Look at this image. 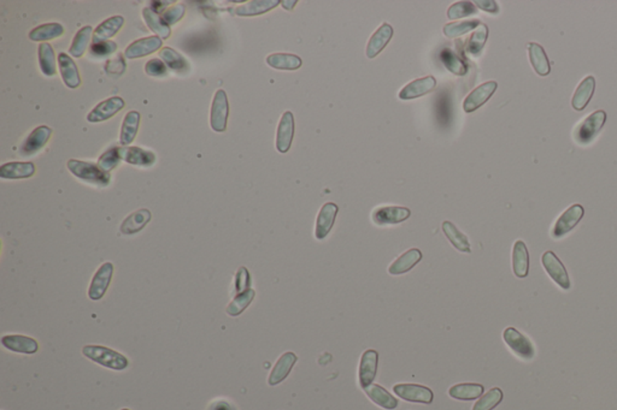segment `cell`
Here are the masks:
<instances>
[{
	"label": "cell",
	"mask_w": 617,
	"mask_h": 410,
	"mask_svg": "<svg viewBox=\"0 0 617 410\" xmlns=\"http://www.w3.org/2000/svg\"><path fill=\"white\" fill-rule=\"evenodd\" d=\"M67 167L69 169V171L74 175L76 178H79L81 181L93 184V186H108L110 184L109 172L104 171L103 169L89 161L76 160L71 159L68 161Z\"/></svg>",
	"instance_id": "obj_1"
},
{
	"label": "cell",
	"mask_w": 617,
	"mask_h": 410,
	"mask_svg": "<svg viewBox=\"0 0 617 410\" xmlns=\"http://www.w3.org/2000/svg\"><path fill=\"white\" fill-rule=\"evenodd\" d=\"M82 354L91 361L114 371H124L129 365L127 357L108 347L86 346L82 349Z\"/></svg>",
	"instance_id": "obj_2"
},
{
	"label": "cell",
	"mask_w": 617,
	"mask_h": 410,
	"mask_svg": "<svg viewBox=\"0 0 617 410\" xmlns=\"http://www.w3.org/2000/svg\"><path fill=\"white\" fill-rule=\"evenodd\" d=\"M605 119H607V113L604 112L603 110L590 114L574 130V140L580 145H588L602 130V128L605 124Z\"/></svg>",
	"instance_id": "obj_3"
},
{
	"label": "cell",
	"mask_w": 617,
	"mask_h": 410,
	"mask_svg": "<svg viewBox=\"0 0 617 410\" xmlns=\"http://www.w3.org/2000/svg\"><path fill=\"white\" fill-rule=\"evenodd\" d=\"M504 342L507 343L511 350H513L520 359L529 361L533 359L535 355V349H534L533 343L531 342L529 338L526 337L524 335L520 333L519 330H516L515 327H508L505 328L503 333Z\"/></svg>",
	"instance_id": "obj_4"
},
{
	"label": "cell",
	"mask_w": 617,
	"mask_h": 410,
	"mask_svg": "<svg viewBox=\"0 0 617 410\" xmlns=\"http://www.w3.org/2000/svg\"><path fill=\"white\" fill-rule=\"evenodd\" d=\"M583 215H585V210H583V206L579 205V204L570 206L569 208L564 210L562 215L553 225L552 232H551L553 239H561L570 232L580 223V220L583 219Z\"/></svg>",
	"instance_id": "obj_5"
},
{
	"label": "cell",
	"mask_w": 617,
	"mask_h": 410,
	"mask_svg": "<svg viewBox=\"0 0 617 410\" xmlns=\"http://www.w3.org/2000/svg\"><path fill=\"white\" fill-rule=\"evenodd\" d=\"M543 266L545 271L548 272V276L552 278L553 282L557 284L559 288L563 290H569L572 284H570V278H569L568 272L562 264V261L558 259L557 255L555 254L551 250L545 252L543 255Z\"/></svg>",
	"instance_id": "obj_6"
},
{
	"label": "cell",
	"mask_w": 617,
	"mask_h": 410,
	"mask_svg": "<svg viewBox=\"0 0 617 410\" xmlns=\"http://www.w3.org/2000/svg\"><path fill=\"white\" fill-rule=\"evenodd\" d=\"M228 116H229V104H228L227 94L223 89H218L215 94L213 105H211V113H210V125L215 132H226Z\"/></svg>",
	"instance_id": "obj_7"
},
{
	"label": "cell",
	"mask_w": 617,
	"mask_h": 410,
	"mask_svg": "<svg viewBox=\"0 0 617 410\" xmlns=\"http://www.w3.org/2000/svg\"><path fill=\"white\" fill-rule=\"evenodd\" d=\"M113 274H114V265L111 263H104L99 267L89 285V298L92 301H99L104 298L105 293L108 291L111 283Z\"/></svg>",
	"instance_id": "obj_8"
},
{
	"label": "cell",
	"mask_w": 617,
	"mask_h": 410,
	"mask_svg": "<svg viewBox=\"0 0 617 410\" xmlns=\"http://www.w3.org/2000/svg\"><path fill=\"white\" fill-rule=\"evenodd\" d=\"M411 210L399 206H384L377 207L371 215V219L379 226L382 225L399 224L410 218Z\"/></svg>",
	"instance_id": "obj_9"
},
{
	"label": "cell",
	"mask_w": 617,
	"mask_h": 410,
	"mask_svg": "<svg viewBox=\"0 0 617 410\" xmlns=\"http://www.w3.org/2000/svg\"><path fill=\"white\" fill-rule=\"evenodd\" d=\"M395 395L400 397L401 400H408V402H414V403H423V405H430L433 402V391L426 387L423 385H417V384H397L393 387Z\"/></svg>",
	"instance_id": "obj_10"
},
{
	"label": "cell",
	"mask_w": 617,
	"mask_h": 410,
	"mask_svg": "<svg viewBox=\"0 0 617 410\" xmlns=\"http://www.w3.org/2000/svg\"><path fill=\"white\" fill-rule=\"evenodd\" d=\"M124 100L119 97H113V98L106 99L104 101L99 103L95 108L89 113L87 119L91 123H100L108 121L111 117H114L116 113H119L122 108H124Z\"/></svg>",
	"instance_id": "obj_11"
},
{
	"label": "cell",
	"mask_w": 617,
	"mask_h": 410,
	"mask_svg": "<svg viewBox=\"0 0 617 410\" xmlns=\"http://www.w3.org/2000/svg\"><path fill=\"white\" fill-rule=\"evenodd\" d=\"M498 84L496 81H489L475 88L463 101V110L467 113L474 112L475 110L481 108L489 100L494 92L497 91Z\"/></svg>",
	"instance_id": "obj_12"
},
{
	"label": "cell",
	"mask_w": 617,
	"mask_h": 410,
	"mask_svg": "<svg viewBox=\"0 0 617 410\" xmlns=\"http://www.w3.org/2000/svg\"><path fill=\"white\" fill-rule=\"evenodd\" d=\"M294 117L291 111H286L282 114L277 132V149L280 153H287L291 148L292 141L294 137Z\"/></svg>",
	"instance_id": "obj_13"
},
{
	"label": "cell",
	"mask_w": 617,
	"mask_h": 410,
	"mask_svg": "<svg viewBox=\"0 0 617 410\" xmlns=\"http://www.w3.org/2000/svg\"><path fill=\"white\" fill-rule=\"evenodd\" d=\"M51 135H52L51 128L46 127V125L35 128L34 130L30 132V136L25 138L23 145L21 146V156H30L38 153L47 143Z\"/></svg>",
	"instance_id": "obj_14"
},
{
	"label": "cell",
	"mask_w": 617,
	"mask_h": 410,
	"mask_svg": "<svg viewBox=\"0 0 617 410\" xmlns=\"http://www.w3.org/2000/svg\"><path fill=\"white\" fill-rule=\"evenodd\" d=\"M377 363H379V354L376 350L369 349L362 355L361 363H360V385L362 389H366L373 384L377 372Z\"/></svg>",
	"instance_id": "obj_15"
},
{
	"label": "cell",
	"mask_w": 617,
	"mask_h": 410,
	"mask_svg": "<svg viewBox=\"0 0 617 410\" xmlns=\"http://www.w3.org/2000/svg\"><path fill=\"white\" fill-rule=\"evenodd\" d=\"M162 45L163 43L159 36H148V38L139 39L129 45L124 51V56H126V58L128 59L141 58V57L159 51L162 47Z\"/></svg>",
	"instance_id": "obj_16"
},
{
	"label": "cell",
	"mask_w": 617,
	"mask_h": 410,
	"mask_svg": "<svg viewBox=\"0 0 617 410\" xmlns=\"http://www.w3.org/2000/svg\"><path fill=\"white\" fill-rule=\"evenodd\" d=\"M3 347L10 352L19 354L32 355L39 350V344L34 338L27 337L22 335H8L1 337Z\"/></svg>",
	"instance_id": "obj_17"
},
{
	"label": "cell",
	"mask_w": 617,
	"mask_h": 410,
	"mask_svg": "<svg viewBox=\"0 0 617 410\" xmlns=\"http://www.w3.org/2000/svg\"><path fill=\"white\" fill-rule=\"evenodd\" d=\"M338 210H339L338 206L336 204H333V202H327V204L322 206L316 219L315 236H316L317 239H326L328 234L331 232V228L336 223Z\"/></svg>",
	"instance_id": "obj_18"
},
{
	"label": "cell",
	"mask_w": 617,
	"mask_h": 410,
	"mask_svg": "<svg viewBox=\"0 0 617 410\" xmlns=\"http://www.w3.org/2000/svg\"><path fill=\"white\" fill-rule=\"evenodd\" d=\"M436 86V81L433 76H427V77L417 78L415 81L406 84L404 88L400 91L398 97L401 100H412V99L420 98L426 94L430 93Z\"/></svg>",
	"instance_id": "obj_19"
},
{
	"label": "cell",
	"mask_w": 617,
	"mask_h": 410,
	"mask_svg": "<svg viewBox=\"0 0 617 410\" xmlns=\"http://www.w3.org/2000/svg\"><path fill=\"white\" fill-rule=\"evenodd\" d=\"M119 154L122 160L135 167H152L156 162V156L152 152L146 151L140 147H119Z\"/></svg>",
	"instance_id": "obj_20"
},
{
	"label": "cell",
	"mask_w": 617,
	"mask_h": 410,
	"mask_svg": "<svg viewBox=\"0 0 617 410\" xmlns=\"http://www.w3.org/2000/svg\"><path fill=\"white\" fill-rule=\"evenodd\" d=\"M392 36H393V28L388 23H384L379 27L368 41L366 51V57L371 59L375 58L376 56L380 54L381 51L388 45Z\"/></svg>",
	"instance_id": "obj_21"
},
{
	"label": "cell",
	"mask_w": 617,
	"mask_h": 410,
	"mask_svg": "<svg viewBox=\"0 0 617 410\" xmlns=\"http://www.w3.org/2000/svg\"><path fill=\"white\" fill-rule=\"evenodd\" d=\"M34 173L35 165L30 161H12L0 167V178L3 180L30 178Z\"/></svg>",
	"instance_id": "obj_22"
},
{
	"label": "cell",
	"mask_w": 617,
	"mask_h": 410,
	"mask_svg": "<svg viewBox=\"0 0 617 410\" xmlns=\"http://www.w3.org/2000/svg\"><path fill=\"white\" fill-rule=\"evenodd\" d=\"M296 360H298V357L294 352H285L283 355H281L269 376V379H268L269 385L275 386L285 381L288 374L291 373L293 366L296 365Z\"/></svg>",
	"instance_id": "obj_23"
},
{
	"label": "cell",
	"mask_w": 617,
	"mask_h": 410,
	"mask_svg": "<svg viewBox=\"0 0 617 410\" xmlns=\"http://www.w3.org/2000/svg\"><path fill=\"white\" fill-rule=\"evenodd\" d=\"M58 65H60V75L63 78V82L68 88L75 89L81 84L79 69L76 67L74 60L70 58V56L62 52L58 54Z\"/></svg>",
	"instance_id": "obj_24"
},
{
	"label": "cell",
	"mask_w": 617,
	"mask_h": 410,
	"mask_svg": "<svg viewBox=\"0 0 617 410\" xmlns=\"http://www.w3.org/2000/svg\"><path fill=\"white\" fill-rule=\"evenodd\" d=\"M152 218L151 212L148 208H140L129 215L121 224V232L124 234H138L150 223Z\"/></svg>",
	"instance_id": "obj_25"
},
{
	"label": "cell",
	"mask_w": 617,
	"mask_h": 410,
	"mask_svg": "<svg viewBox=\"0 0 617 410\" xmlns=\"http://www.w3.org/2000/svg\"><path fill=\"white\" fill-rule=\"evenodd\" d=\"M513 274L519 278H526L529 272V253L524 241H516L513 250Z\"/></svg>",
	"instance_id": "obj_26"
},
{
	"label": "cell",
	"mask_w": 617,
	"mask_h": 410,
	"mask_svg": "<svg viewBox=\"0 0 617 410\" xmlns=\"http://www.w3.org/2000/svg\"><path fill=\"white\" fill-rule=\"evenodd\" d=\"M596 89V80L593 76H587L583 78L581 84H579L578 88L574 93L573 99H572V106L577 111H583V108L587 106L590 100L593 97Z\"/></svg>",
	"instance_id": "obj_27"
},
{
	"label": "cell",
	"mask_w": 617,
	"mask_h": 410,
	"mask_svg": "<svg viewBox=\"0 0 617 410\" xmlns=\"http://www.w3.org/2000/svg\"><path fill=\"white\" fill-rule=\"evenodd\" d=\"M422 259V253L420 250H410L405 252L404 254L400 255L398 259L395 260L393 264L388 267V274L393 276H399L409 272L410 269H414L416 265L420 263Z\"/></svg>",
	"instance_id": "obj_28"
},
{
	"label": "cell",
	"mask_w": 617,
	"mask_h": 410,
	"mask_svg": "<svg viewBox=\"0 0 617 410\" xmlns=\"http://www.w3.org/2000/svg\"><path fill=\"white\" fill-rule=\"evenodd\" d=\"M281 1L279 0H253L246 4L237 6L235 14L240 17H252V16L263 15L268 11L275 9Z\"/></svg>",
	"instance_id": "obj_29"
},
{
	"label": "cell",
	"mask_w": 617,
	"mask_h": 410,
	"mask_svg": "<svg viewBox=\"0 0 617 410\" xmlns=\"http://www.w3.org/2000/svg\"><path fill=\"white\" fill-rule=\"evenodd\" d=\"M366 396L371 398L375 405L387 410H393L398 407V400L391 395L388 391L377 384H371L364 389Z\"/></svg>",
	"instance_id": "obj_30"
},
{
	"label": "cell",
	"mask_w": 617,
	"mask_h": 410,
	"mask_svg": "<svg viewBox=\"0 0 617 410\" xmlns=\"http://www.w3.org/2000/svg\"><path fill=\"white\" fill-rule=\"evenodd\" d=\"M529 60L533 67L535 73L539 76H548L551 68H550V62H548V56L545 53L543 47L540 45L535 43H531L528 45Z\"/></svg>",
	"instance_id": "obj_31"
},
{
	"label": "cell",
	"mask_w": 617,
	"mask_h": 410,
	"mask_svg": "<svg viewBox=\"0 0 617 410\" xmlns=\"http://www.w3.org/2000/svg\"><path fill=\"white\" fill-rule=\"evenodd\" d=\"M139 124H140V113L138 111H130L126 114L119 135V141L124 146H128L134 141L138 134Z\"/></svg>",
	"instance_id": "obj_32"
},
{
	"label": "cell",
	"mask_w": 617,
	"mask_h": 410,
	"mask_svg": "<svg viewBox=\"0 0 617 410\" xmlns=\"http://www.w3.org/2000/svg\"><path fill=\"white\" fill-rule=\"evenodd\" d=\"M484 391L485 387L481 384L465 383V384L452 386L450 389L449 395L454 400H473L481 397Z\"/></svg>",
	"instance_id": "obj_33"
},
{
	"label": "cell",
	"mask_w": 617,
	"mask_h": 410,
	"mask_svg": "<svg viewBox=\"0 0 617 410\" xmlns=\"http://www.w3.org/2000/svg\"><path fill=\"white\" fill-rule=\"evenodd\" d=\"M267 64L272 68L277 69V70H298L301 68V59L291 53H272L267 57Z\"/></svg>",
	"instance_id": "obj_34"
},
{
	"label": "cell",
	"mask_w": 617,
	"mask_h": 410,
	"mask_svg": "<svg viewBox=\"0 0 617 410\" xmlns=\"http://www.w3.org/2000/svg\"><path fill=\"white\" fill-rule=\"evenodd\" d=\"M143 17L148 28L152 30L153 33L161 36L162 39H168L172 34V29L165 22H164L162 16H159L157 12L151 9V8H145L143 10Z\"/></svg>",
	"instance_id": "obj_35"
},
{
	"label": "cell",
	"mask_w": 617,
	"mask_h": 410,
	"mask_svg": "<svg viewBox=\"0 0 617 410\" xmlns=\"http://www.w3.org/2000/svg\"><path fill=\"white\" fill-rule=\"evenodd\" d=\"M441 228H443L445 236L447 237V239H449L456 250L462 252V253H470L472 252L468 237L465 234H462L451 221H444L443 225H441Z\"/></svg>",
	"instance_id": "obj_36"
},
{
	"label": "cell",
	"mask_w": 617,
	"mask_h": 410,
	"mask_svg": "<svg viewBox=\"0 0 617 410\" xmlns=\"http://www.w3.org/2000/svg\"><path fill=\"white\" fill-rule=\"evenodd\" d=\"M124 23L122 16H113L100 25L94 30L93 40H108L119 33Z\"/></svg>",
	"instance_id": "obj_37"
},
{
	"label": "cell",
	"mask_w": 617,
	"mask_h": 410,
	"mask_svg": "<svg viewBox=\"0 0 617 410\" xmlns=\"http://www.w3.org/2000/svg\"><path fill=\"white\" fill-rule=\"evenodd\" d=\"M38 57H39L40 69L45 76H55L57 73V67H56L55 52H54L52 46L47 43L39 45Z\"/></svg>",
	"instance_id": "obj_38"
},
{
	"label": "cell",
	"mask_w": 617,
	"mask_h": 410,
	"mask_svg": "<svg viewBox=\"0 0 617 410\" xmlns=\"http://www.w3.org/2000/svg\"><path fill=\"white\" fill-rule=\"evenodd\" d=\"M159 56H161V58L163 60L164 64H165L169 69H172L173 71H176V73H188V70H189V64H188L187 60L183 58V56L178 53L176 51H174L173 49H170V47H164V49H162V51L159 52Z\"/></svg>",
	"instance_id": "obj_39"
},
{
	"label": "cell",
	"mask_w": 617,
	"mask_h": 410,
	"mask_svg": "<svg viewBox=\"0 0 617 410\" xmlns=\"http://www.w3.org/2000/svg\"><path fill=\"white\" fill-rule=\"evenodd\" d=\"M63 33H65V28L60 23H45L30 32V39L32 41H49V40L60 38Z\"/></svg>",
	"instance_id": "obj_40"
},
{
	"label": "cell",
	"mask_w": 617,
	"mask_h": 410,
	"mask_svg": "<svg viewBox=\"0 0 617 410\" xmlns=\"http://www.w3.org/2000/svg\"><path fill=\"white\" fill-rule=\"evenodd\" d=\"M255 296H256V293L253 289H248L244 293H237L232 302L227 306L226 311H227L228 315H231V317L240 315L251 304Z\"/></svg>",
	"instance_id": "obj_41"
},
{
	"label": "cell",
	"mask_w": 617,
	"mask_h": 410,
	"mask_svg": "<svg viewBox=\"0 0 617 410\" xmlns=\"http://www.w3.org/2000/svg\"><path fill=\"white\" fill-rule=\"evenodd\" d=\"M92 30H93V28L91 25H86L84 28H81L75 35L74 40H73L69 49V53L75 58L82 57V54L84 53V51L89 46Z\"/></svg>",
	"instance_id": "obj_42"
},
{
	"label": "cell",
	"mask_w": 617,
	"mask_h": 410,
	"mask_svg": "<svg viewBox=\"0 0 617 410\" xmlns=\"http://www.w3.org/2000/svg\"><path fill=\"white\" fill-rule=\"evenodd\" d=\"M489 36V29L486 25H481L475 29L473 35L470 36L469 41L467 43V52L470 54H479L481 49H484L485 43Z\"/></svg>",
	"instance_id": "obj_43"
},
{
	"label": "cell",
	"mask_w": 617,
	"mask_h": 410,
	"mask_svg": "<svg viewBox=\"0 0 617 410\" xmlns=\"http://www.w3.org/2000/svg\"><path fill=\"white\" fill-rule=\"evenodd\" d=\"M441 60H443V63H444L446 69L450 70L451 73H454V75H457V76H465L467 71H468L467 65L461 60L457 54L454 53L450 49L443 51Z\"/></svg>",
	"instance_id": "obj_44"
},
{
	"label": "cell",
	"mask_w": 617,
	"mask_h": 410,
	"mask_svg": "<svg viewBox=\"0 0 617 410\" xmlns=\"http://www.w3.org/2000/svg\"><path fill=\"white\" fill-rule=\"evenodd\" d=\"M503 391L493 387L475 403L473 410H493L503 400Z\"/></svg>",
	"instance_id": "obj_45"
},
{
	"label": "cell",
	"mask_w": 617,
	"mask_h": 410,
	"mask_svg": "<svg viewBox=\"0 0 617 410\" xmlns=\"http://www.w3.org/2000/svg\"><path fill=\"white\" fill-rule=\"evenodd\" d=\"M481 25L478 20L465 21V22H458V23H449L445 25L444 34L447 38H457L461 35L467 34L473 29H476Z\"/></svg>",
	"instance_id": "obj_46"
},
{
	"label": "cell",
	"mask_w": 617,
	"mask_h": 410,
	"mask_svg": "<svg viewBox=\"0 0 617 410\" xmlns=\"http://www.w3.org/2000/svg\"><path fill=\"white\" fill-rule=\"evenodd\" d=\"M478 8L472 1H458L447 10V17L450 20H458L468 16L476 15Z\"/></svg>",
	"instance_id": "obj_47"
},
{
	"label": "cell",
	"mask_w": 617,
	"mask_h": 410,
	"mask_svg": "<svg viewBox=\"0 0 617 410\" xmlns=\"http://www.w3.org/2000/svg\"><path fill=\"white\" fill-rule=\"evenodd\" d=\"M122 160L119 154V147H113L99 156L98 167L104 171L110 172L115 167H119V161Z\"/></svg>",
	"instance_id": "obj_48"
},
{
	"label": "cell",
	"mask_w": 617,
	"mask_h": 410,
	"mask_svg": "<svg viewBox=\"0 0 617 410\" xmlns=\"http://www.w3.org/2000/svg\"><path fill=\"white\" fill-rule=\"evenodd\" d=\"M117 49V44L109 40H93L91 45L89 53L95 58H104L106 56L115 53Z\"/></svg>",
	"instance_id": "obj_49"
},
{
	"label": "cell",
	"mask_w": 617,
	"mask_h": 410,
	"mask_svg": "<svg viewBox=\"0 0 617 410\" xmlns=\"http://www.w3.org/2000/svg\"><path fill=\"white\" fill-rule=\"evenodd\" d=\"M251 287V276L248 274L246 267H240L237 269V276H235V283H234V290L235 293H240L246 291Z\"/></svg>",
	"instance_id": "obj_50"
},
{
	"label": "cell",
	"mask_w": 617,
	"mask_h": 410,
	"mask_svg": "<svg viewBox=\"0 0 617 410\" xmlns=\"http://www.w3.org/2000/svg\"><path fill=\"white\" fill-rule=\"evenodd\" d=\"M145 71H146L148 76H152V77H162V76H165L168 73L167 65L164 64L163 60L157 58L148 60L146 65H145Z\"/></svg>",
	"instance_id": "obj_51"
},
{
	"label": "cell",
	"mask_w": 617,
	"mask_h": 410,
	"mask_svg": "<svg viewBox=\"0 0 617 410\" xmlns=\"http://www.w3.org/2000/svg\"><path fill=\"white\" fill-rule=\"evenodd\" d=\"M183 15H185V6L178 4V5L172 6V8H169L168 10L164 11L162 19L170 27V25L178 23V21L183 19Z\"/></svg>",
	"instance_id": "obj_52"
},
{
	"label": "cell",
	"mask_w": 617,
	"mask_h": 410,
	"mask_svg": "<svg viewBox=\"0 0 617 410\" xmlns=\"http://www.w3.org/2000/svg\"><path fill=\"white\" fill-rule=\"evenodd\" d=\"M475 5L489 14H498L499 12L498 4L492 0H478V1H475Z\"/></svg>",
	"instance_id": "obj_53"
},
{
	"label": "cell",
	"mask_w": 617,
	"mask_h": 410,
	"mask_svg": "<svg viewBox=\"0 0 617 410\" xmlns=\"http://www.w3.org/2000/svg\"><path fill=\"white\" fill-rule=\"evenodd\" d=\"M209 410H237L234 405H231L227 400H216L210 405Z\"/></svg>",
	"instance_id": "obj_54"
},
{
	"label": "cell",
	"mask_w": 617,
	"mask_h": 410,
	"mask_svg": "<svg viewBox=\"0 0 617 410\" xmlns=\"http://www.w3.org/2000/svg\"><path fill=\"white\" fill-rule=\"evenodd\" d=\"M296 3H298L296 0H291V1H287V0H285V1H281V5L282 8H283V9H286V10H293V9H294V6L296 5Z\"/></svg>",
	"instance_id": "obj_55"
},
{
	"label": "cell",
	"mask_w": 617,
	"mask_h": 410,
	"mask_svg": "<svg viewBox=\"0 0 617 410\" xmlns=\"http://www.w3.org/2000/svg\"><path fill=\"white\" fill-rule=\"evenodd\" d=\"M121 410H130V409H126V408H124V409H121Z\"/></svg>",
	"instance_id": "obj_56"
}]
</instances>
